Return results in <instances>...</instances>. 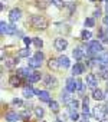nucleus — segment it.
<instances>
[{
    "label": "nucleus",
    "instance_id": "f257e3e1",
    "mask_svg": "<svg viewBox=\"0 0 108 122\" xmlns=\"http://www.w3.org/2000/svg\"><path fill=\"white\" fill-rule=\"evenodd\" d=\"M30 23H32V26L35 27V29H46L48 27V20L45 19V17H42V16H38V15H35V16H32L30 17Z\"/></svg>",
    "mask_w": 108,
    "mask_h": 122
},
{
    "label": "nucleus",
    "instance_id": "f03ea898",
    "mask_svg": "<svg viewBox=\"0 0 108 122\" xmlns=\"http://www.w3.org/2000/svg\"><path fill=\"white\" fill-rule=\"evenodd\" d=\"M101 50H102V45L98 40H92V42L88 43V53L92 55V53H98Z\"/></svg>",
    "mask_w": 108,
    "mask_h": 122
},
{
    "label": "nucleus",
    "instance_id": "7ed1b4c3",
    "mask_svg": "<svg viewBox=\"0 0 108 122\" xmlns=\"http://www.w3.org/2000/svg\"><path fill=\"white\" fill-rule=\"evenodd\" d=\"M107 113V108L105 106H95L94 108V118L98 119V121H104V116Z\"/></svg>",
    "mask_w": 108,
    "mask_h": 122
},
{
    "label": "nucleus",
    "instance_id": "20e7f679",
    "mask_svg": "<svg viewBox=\"0 0 108 122\" xmlns=\"http://www.w3.org/2000/svg\"><path fill=\"white\" fill-rule=\"evenodd\" d=\"M55 49L56 50H65L66 49V46H68V42L65 40V39H62V37H58V39H55Z\"/></svg>",
    "mask_w": 108,
    "mask_h": 122
},
{
    "label": "nucleus",
    "instance_id": "39448f33",
    "mask_svg": "<svg viewBox=\"0 0 108 122\" xmlns=\"http://www.w3.org/2000/svg\"><path fill=\"white\" fill-rule=\"evenodd\" d=\"M20 16H22L20 9H12V10H10V13H9V19H10L12 22L19 20V19H20Z\"/></svg>",
    "mask_w": 108,
    "mask_h": 122
},
{
    "label": "nucleus",
    "instance_id": "423d86ee",
    "mask_svg": "<svg viewBox=\"0 0 108 122\" xmlns=\"http://www.w3.org/2000/svg\"><path fill=\"white\" fill-rule=\"evenodd\" d=\"M76 85H78V81H74L72 78H69L66 81V91L68 92H74L76 89Z\"/></svg>",
    "mask_w": 108,
    "mask_h": 122
},
{
    "label": "nucleus",
    "instance_id": "0eeeda50",
    "mask_svg": "<svg viewBox=\"0 0 108 122\" xmlns=\"http://www.w3.org/2000/svg\"><path fill=\"white\" fill-rule=\"evenodd\" d=\"M32 75V72H30V68L27 66V68H22V69H17V76H20V78H29Z\"/></svg>",
    "mask_w": 108,
    "mask_h": 122
},
{
    "label": "nucleus",
    "instance_id": "6e6552de",
    "mask_svg": "<svg viewBox=\"0 0 108 122\" xmlns=\"http://www.w3.org/2000/svg\"><path fill=\"white\" fill-rule=\"evenodd\" d=\"M72 55H74V57H75L76 60H81V59H84V56H85V53H84V49H82V47H76V49H74Z\"/></svg>",
    "mask_w": 108,
    "mask_h": 122
},
{
    "label": "nucleus",
    "instance_id": "1a4fd4ad",
    "mask_svg": "<svg viewBox=\"0 0 108 122\" xmlns=\"http://www.w3.org/2000/svg\"><path fill=\"white\" fill-rule=\"evenodd\" d=\"M86 85H88L89 88L95 89V88H97V78H95L94 75H86Z\"/></svg>",
    "mask_w": 108,
    "mask_h": 122
},
{
    "label": "nucleus",
    "instance_id": "9d476101",
    "mask_svg": "<svg viewBox=\"0 0 108 122\" xmlns=\"http://www.w3.org/2000/svg\"><path fill=\"white\" fill-rule=\"evenodd\" d=\"M20 118V115H17V112H7L6 113V121L7 122H16Z\"/></svg>",
    "mask_w": 108,
    "mask_h": 122
},
{
    "label": "nucleus",
    "instance_id": "9b49d317",
    "mask_svg": "<svg viewBox=\"0 0 108 122\" xmlns=\"http://www.w3.org/2000/svg\"><path fill=\"white\" fill-rule=\"evenodd\" d=\"M45 83H46L48 86H53V88H55V86L58 85L56 79L53 78V76H50V75H46V76H45Z\"/></svg>",
    "mask_w": 108,
    "mask_h": 122
},
{
    "label": "nucleus",
    "instance_id": "f8f14e48",
    "mask_svg": "<svg viewBox=\"0 0 108 122\" xmlns=\"http://www.w3.org/2000/svg\"><path fill=\"white\" fill-rule=\"evenodd\" d=\"M84 69H85V66L82 63H75V66L72 68V75H81L84 72Z\"/></svg>",
    "mask_w": 108,
    "mask_h": 122
},
{
    "label": "nucleus",
    "instance_id": "ddd939ff",
    "mask_svg": "<svg viewBox=\"0 0 108 122\" xmlns=\"http://www.w3.org/2000/svg\"><path fill=\"white\" fill-rule=\"evenodd\" d=\"M58 60H59V66H62L64 69H65V68H69V59H68L65 55H62Z\"/></svg>",
    "mask_w": 108,
    "mask_h": 122
},
{
    "label": "nucleus",
    "instance_id": "4468645a",
    "mask_svg": "<svg viewBox=\"0 0 108 122\" xmlns=\"http://www.w3.org/2000/svg\"><path fill=\"white\" fill-rule=\"evenodd\" d=\"M10 85H12V86H20V85H22V79H20V76H17V75L10 76Z\"/></svg>",
    "mask_w": 108,
    "mask_h": 122
},
{
    "label": "nucleus",
    "instance_id": "2eb2a0df",
    "mask_svg": "<svg viewBox=\"0 0 108 122\" xmlns=\"http://www.w3.org/2000/svg\"><path fill=\"white\" fill-rule=\"evenodd\" d=\"M33 95H35V89H33V88H30V86H25V89H23V96L30 99Z\"/></svg>",
    "mask_w": 108,
    "mask_h": 122
},
{
    "label": "nucleus",
    "instance_id": "dca6fc26",
    "mask_svg": "<svg viewBox=\"0 0 108 122\" xmlns=\"http://www.w3.org/2000/svg\"><path fill=\"white\" fill-rule=\"evenodd\" d=\"M61 98H62V101H64L66 105H69V103L74 101V99L71 98V95H69V92H68V91H64V92L61 93Z\"/></svg>",
    "mask_w": 108,
    "mask_h": 122
},
{
    "label": "nucleus",
    "instance_id": "f3484780",
    "mask_svg": "<svg viewBox=\"0 0 108 122\" xmlns=\"http://www.w3.org/2000/svg\"><path fill=\"white\" fill-rule=\"evenodd\" d=\"M92 98H94L95 101H102V99H104V93H102V91H101V89H94V92H92Z\"/></svg>",
    "mask_w": 108,
    "mask_h": 122
},
{
    "label": "nucleus",
    "instance_id": "a211bd4d",
    "mask_svg": "<svg viewBox=\"0 0 108 122\" xmlns=\"http://www.w3.org/2000/svg\"><path fill=\"white\" fill-rule=\"evenodd\" d=\"M38 96H39V99H40L42 102H50V96H49V93H48L46 91H40Z\"/></svg>",
    "mask_w": 108,
    "mask_h": 122
},
{
    "label": "nucleus",
    "instance_id": "6ab92c4d",
    "mask_svg": "<svg viewBox=\"0 0 108 122\" xmlns=\"http://www.w3.org/2000/svg\"><path fill=\"white\" fill-rule=\"evenodd\" d=\"M98 75L102 79H108V66H101L98 71Z\"/></svg>",
    "mask_w": 108,
    "mask_h": 122
},
{
    "label": "nucleus",
    "instance_id": "aec40b11",
    "mask_svg": "<svg viewBox=\"0 0 108 122\" xmlns=\"http://www.w3.org/2000/svg\"><path fill=\"white\" fill-rule=\"evenodd\" d=\"M39 79H40V73H39V72H33V73L27 78V81H29L30 83H35V82H38Z\"/></svg>",
    "mask_w": 108,
    "mask_h": 122
},
{
    "label": "nucleus",
    "instance_id": "412c9836",
    "mask_svg": "<svg viewBox=\"0 0 108 122\" xmlns=\"http://www.w3.org/2000/svg\"><path fill=\"white\" fill-rule=\"evenodd\" d=\"M49 2H50V0H36V6L40 7V9H48Z\"/></svg>",
    "mask_w": 108,
    "mask_h": 122
},
{
    "label": "nucleus",
    "instance_id": "4be33fe9",
    "mask_svg": "<svg viewBox=\"0 0 108 122\" xmlns=\"http://www.w3.org/2000/svg\"><path fill=\"white\" fill-rule=\"evenodd\" d=\"M82 112H84V115H86V116H88V113H89V108H88V98H84V99H82Z\"/></svg>",
    "mask_w": 108,
    "mask_h": 122
},
{
    "label": "nucleus",
    "instance_id": "5701e85b",
    "mask_svg": "<svg viewBox=\"0 0 108 122\" xmlns=\"http://www.w3.org/2000/svg\"><path fill=\"white\" fill-rule=\"evenodd\" d=\"M49 108H50L52 112H55V113L59 112V105H58V102H55V101H50V102H49Z\"/></svg>",
    "mask_w": 108,
    "mask_h": 122
},
{
    "label": "nucleus",
    "instance_id": "b1692460",
    "mask_svg": "<svg viewBox=\"0 0 108 122\" xmlns=\"http://www.w3.org/2000/svg\"><path fill=\"white\" fill-rule=\"evenodd\" d=\"M16 65H17V59H15V57L6 59V66H7V68H13V66H16Z\"/></svg>",
    "mask_w": 108,
    "mask_h": 122
},
{
    "label": "nucleus",
    "instance_id": "393cba45",
    "mask_svg": "<svg viewBox=\"0 0 108 122\" xmlns=\"http://www.w3.org/2000/svg\"><path fill=\"white\" fill-rule=\"evenodd\" d=\"M29 68H39L40 66V62L38 59H35V57H32V59H29V65H27Z\"/></svg>",
    "mask_w": 108,
    "mask_h": 122
},
{
    "label": "nucleus",
    "instance_id": "a878e982",
    "mask_svg": "<svg viewBox=\"0 0 108 122\" xmlns=\"http://www.w3.org/2000/svg\"><path fill=\"white\" fill-rule=\"evenodd\" d=\"M58 65H59V60H56V59H50L49 62H48V66H49L50 69H56Z\"/></svg>",
    "mask_w": 108,
    "mask_h": 122
},
{
    "label": "nucleus",
    "instance_id": "bb28decb",
    "mask_svg": "<svg viewBox=\"0 0 108 122\" xmlns=\"http://www.w3.org/2000/svg\"><path fill=\"white\" fill-rule=\"evenodd\" d=\"M29 55H30V49H29V47L19 50V56H20V57H26V56H29Z\"/></svg>",
    "mask_w": 108,
    "mask_h": 122
},
{
    "label": "nucleus",
    "instance_id": "cd10ccee",
    "mask_svg": "<svg viewBox=\"0 0 108 122\" xmlns=\"http://www.w3.org/2000/svg\"><path fill=\"white\" fill-rule=\"evenodd\" d=\"M68 106H69V111H76L78 106H79V102H78V101H72Z\"/></svg>",
    "mask_w": 108,
    "mask_h": 122
},
{
    "label": "nucleus",
    "instance_id": "c85d7f7f",
    "mask_svg": "<svg viewBox=\"0 0 108 122\" xmlns=\"http://www.w3.org/2000/svg\"><path fill=\"white\" fill-rule=\"evenodd\" d=\"M69 118H71L72 121H78V119H79V115H78L76 111H69Z\"/></svg>",
    "mask_w": 108,
    "mask_h": 122
},
{
    "label": "nucleus",
    "instance_id": "c756f323",
    "mask_svg": "<svg viewBox=\"0 0 108 122\" xmlns=\"http://www.w3.org/2000/svg\"><path fill=\"white\" fill-rule=\"evenodd\" d=\"M0 30H2V33H3V35H6V33H7V30H9V26H7L5 22H2V23H0Z\"/></svg>",
    "mask_w": 108,
    "mask_h": 122
},
{
    "label": "nucleus",
    "instance_id": "7c9ffc66",
    "mask_svg": "<svg viewBox=\"0 0 108 122\" xmlns=\"http://www.w3.org/2000/svg\"><path fill=\"white\" fill-rule=\"evenodd\" d=\"M35 113H36L38 118H42V116L45 115V111H43L42 108H35Z\"/></svg>",
    "mask_w": 108,
    "mask_h": 122
},
{
    "label": "nucleus",
    "instance_id": "2f4dec72",
    "mask_svg": "<svg viewBox=\"0 0 108 122\" xmlns=\"http://www.w3.org/2000/svg\"><path fill=\"white\" fill-rule=\"evenodd\" d=\"M91 36H92V33H91V32H88V30H84V32H82V39H84V40L91 39Z\"/></svg>",
    "mask_w": 108,
    "mask_h": 122
},
{
    "label": "nucleus",
    "instance_id": "473e14b6",
    "mask_svg": "<svg viewBox=\"0 0 108 122\" xmlns=\"http://www.w3.org/2000/svg\"><path fill=\"white\" fill-rule=\"evenodd\" d=\"M33 45H35L36 47H42L43 42H42V39H39V37H35V39H33Z\"/></svg>",
    "mask_w": 108,
    "mask_h": 122
},
{
    "label": "nucleus",
    "instance_id": "72a5a7b5",
    "mask_svg": "<svg viewBox=\"0 0 108 122\" xmlns=\"http://www.w3.org/2000/svg\"><path fill=\"white\" fill-rule=\"evenodd\" d=\"M99 60L102 63H108V52H105L104 55H101V57H99Z\"/></svg>",
    "mask_w": 108,
    "mask_h": 122
},
{
    "label": "nucleus",
    "instance_id": "f704fd0d",
    "mask_svg": "<svg viewBox=\"0 0 108 122\" xmlns=\"http://www.w3.org/2000/svg\"><path fill=\"white\" fill-rule=\"evenodd\" d=\"M94 25H95L94 19H91V17H89V19H86V20H85V26H86V27H92Z\"/></svg>",
    "mask_w": 108,
    "mask_h": 122
},
{
    "label": "nucleus",
    "instance_id": "c9c22d12",
    "mask_svg": "<svg viewBox=\"0 0 108 122\" xmlns=\"http://www.w3.org/2000/svg\"><path fill=\"white\" fill-rule=\"evenodd\" d=\"M33 57H35V59H38L39 62H42V60H43V53H42V52H36Z\"/></svg>",
    "mask_w": 108,
    "mask_h": 122
},
{
    "label": "nucleus",
    "instance_id": "e433bc0d",
    "mask_svg": "<svg viewBox=\"0 0 108 122\" xmlns=\"http://www.w3.org/2000/svg\"><path fill=\"white\" fill-rule=\"evenodd\" d=\"M20 118H22V119H29V118H30V112H27V111H23V112L20 113Z\"/></svg>",
    "mask_w": 108,
    "mask_h": 122
},
{
    "label": "nucleus",
    "instance_id": "4c0bfd02",
    "mask_svg": "<svg viewBox=\"0 0 108 122\" xmlns=\"http://www.w3.org/2000/svg\"><path fill=\"white\" fill-rule=\"evenodd\" d=\"M50 2H52V3H53V5H56V6H58V7H62V6H64V5H65V3H64V2H62V0H50Z\"/></svg>",
    "mask_w": 108,
    "mask_h": 122
},
{
    "label": "nucleus",
    "instance_id": "58836bf2",
    "mask_svg": "<svg viewBox=\"0 0 108 122\" xmlns=\"http://www.w3.org/2000/svg\"><path fill=\"white\" fill-rule=\"evenodd\" d=\"M13 105H16V106H22V105H23V102H22L19 98H16V99H13Z\"/></svg>",
    "mask_w": 108,
    "mask_h": 122
},
{
    "label": "nucleus",
    "instance_id": "ea45409f",
    "mask_svg": "<svg viewBox=\"0 0 108 122\" xmlns=\"http://www.w3.org/2000/svg\"><path fill=\"white\" fill-rule=\"evenodd\" d=\"M16 32V27L15 26H9V30H7V35H12V33H15Z\"/></svg>",
    "mask_w": 108,
    "mask_h": 122
},
{
    "label": "nucleus",
    "instance_id": "a19ab883",
    "mask_svg": "<svg viewBox=\"0 0 108 122\" xmlns=\"http://www.w3.org/2000/svg\"><path fill=\"white\" fill-rule=\"evenodd\" d=\"M23 42H25V43H26V45L29 46L30 43H33V39H29V37H25V39H23Z\"/></svg>",
    "mask_w": 108,
    "mask_h": 122
},
{
    "label": "nucleus",
    "instance_id": "79ce46f5",
    "mask_svg": "<svg viewBox=\"0 0 108 122\" xmlns=\"http://www.w3.org/2000/svg\"><path fill=\"white\" fill-rule=\"evenodd\" d=\"M81 122H88V116H86V115H84V116H82V119H81Z\"/></svg>",
    "mask_w": 108,
    "mask_h": 122
},
{
    "label": "nucleus",
    "instance_id": "37998d69",
    "mask_svg": "<svg viewBox=\"0 0 108 122\" xmlns=\"http://www.w3.org/2000/svg\"><path fill=\"white\" fill-rule=\"evenodd\" d=\"M99 15H101V12H99V9H98V10H95V12H94V16H95V17H97V16H99Z\"/></svg>",
    "mask_w": 108,
    "mask_h": 122
},
{
    "label": "nucleus",
    "instance_id": "c03bdc74",
    "mask_svg": "<svg viewBox=\"0 0 108 122\" xmlns=\"http://www.w3.org/2000/svg\"><path fill=\"white\" fill-rule=\"evenodd\" d=\"M104 25H107V26H108V15L104 17Z\"/></svg>",
    "mask_w": 108,
    "mask_h": 122
},
{
    "label": "nucleus",
    "instance_id": "a18cd8bd",
    "mask_svg": "<svg viewBox=\"0 0 108 122\" xmlns=\"http://www.w3.org/2000/svg\"><path fill=\"white\" fill-rule=\"evenodd\" d=\"M102 40H104V42H105V43H108V36H105V37H104V39H102Z\"/></svg>",
    "mask_w": 108,
    "mask_h": 122
},
{
    "label": "nucleus",
    "instance_id": "49530a36",
    "mask_svg": "<svg viewBox=\"0 0 108 122\" xmlns=\"http://www.w3.org/2000/svg\"><path fill=\"white\" fill-rule=\"evenodd\" d=\"M105 98H107V99H108V91H107V93H105Z\"/></svg>",
    "mask_w": 108,
    "mask_h": 122
},
{
    "label": "nucleus",
    "instance_id": "de8ad7c7",
    "mask_svg": "<svg viewBox=\"0 0 108 122\" xmlns=\"http://www.w3.org/2000/svg\"><path fill=\"white\" fill-rule=\"evenodd\" d=\"M107 13H108V5H107Z\"/></svg>",
    "mask_w": 108,
    "mask_h": 122
},
{
    "label": "nucleus",
    "instance_id": "09e8293b",
    "mask_svg": "<svg viewBox=\"0 0 108 122\" xmlns=\"http://www.w3.org/2000/svg\"><path fill=\"white\" fill-rule=\"evenodd\" d=\"M105 2H107V3H108V0H105Z\"/></svg>",
    "mask_w": 108,
    "mask_h": 122
},
{
    "label": "nucleus",
    "instance_id": "8fccbe9b",
    "mask_svg": "<svg viewBox=\"0 0 108 122\" xmlns=\"http://www.w3.org/2000/svg\"><path fill=\"white\" fill-rule=\"evenodd\" d=\"M42 122H45V121H42Z\"/></svg>",
    "mask_w": 108,
    "mask_h": 122
},
{
    "label": "nucleus",
    "instance_id": "3c124183",
    "mask_svg": "<svg viewBox=\"0 0 108 122\" xmlns=\"http://www.w3.org/2000/svg\"><path fill=\"white\" fill-rule=\"evenodd\" d=\"M92 2H94V0H92Z\"/></svg>",
    "mask_w": 108,
    "mask_h": 122
}]
</instances>
